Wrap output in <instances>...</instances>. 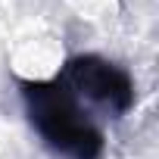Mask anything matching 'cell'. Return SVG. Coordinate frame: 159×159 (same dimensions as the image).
I'll return each instance as SVG.
<instances>
[{
    "label": "cell",
    "mask_w": 159,
    "mask_h": 159,
    "mask_svg": "<svg viewBox=\"0 0 159 159\" xmlns=\"http://www.w3.org/2000/svg\"><path fill=\"white\" fill-rule=\"evenodd\" d=\"M19 88L25 116L53 159H103V128L94 122L84 100L59 75L47 81L19 78Z\"/></svg>",
    "instance_id": "6da1fadb"
},
{
    "label": "cell",
    "mask_w": 159,
    "mask_h": 159,
    "mask_svg": "<svg viewBox=\"0 0 159 159\" xmlns=\"http://www.w3.org/2000/svg\"><path fill=\"white\" fill-rule=\"evenodd\" d=\"M59 78L81 97L84 103L103 109V112H112V116H125L131 106H134V81L131 75L97 56V53H81V56H72L62 69H59Z\"/></svg>",
    "instance_id": "7a4b0ae2"
}]
</instances>
